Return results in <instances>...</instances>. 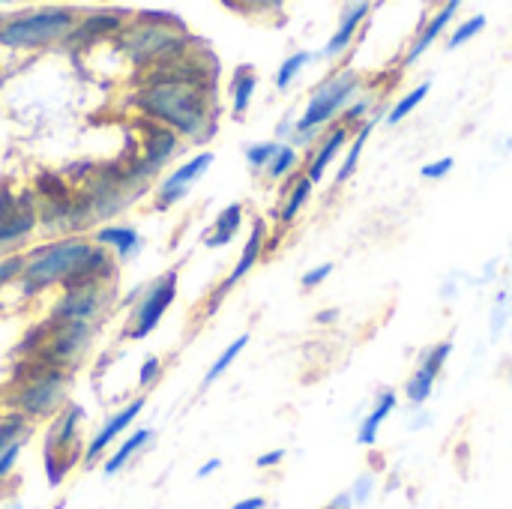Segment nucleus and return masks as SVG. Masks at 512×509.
Segmentation results:
<instances>
[{
	"instance_id": "obj_1",
	"label": "nucleus",
	"mask_w": 512,
	"mask_h": 509,
	"mask_svg": "<svg viewBox=\"0 0 512 509\" xmlns=\"http://www.w3.org/2000/svg\"><path fill=\"white\" fill-rule=\"evenodd\" d=\"M135 108L150 123H159L174 135H186L192 141H207L216 129V105L210 84L174 78L156 69L138 87Z\"/></svg>"
},
{
	"instance_id": "obj_2",
	"label": "nucleus",
	"mask_w": 512,
	"mask_h": 509,
	"mask_svg": "<svg viewBox=\"0 0 512 509\" xmlns=\"http://www.w3.org/2000/svg\"><path fill=\"white\" fill-rule=\"evenodd\" d=\"M114 276V261L93 240L72 234L45 246H36L24 255V291H39L51 285H63L66 291H78L87 285H102Z\"/></svg>"
},
{
	"instance_id": "obj_3",
	"label": "nucleus",
	"mask_w": 512,
	"mask_h": 509,
	"mask_svg": "<svg viewBox=\"0 0 512 509\" xmlns=\"http://www.w3.org/2000/svg\"><path fill=\"white\" fill-rule=\"evenodd\" d=\"M189 33L174 12H141L120 36L117 45L135 66H159L180 57L189 48Z\"/></svg>"
},
{
	"instance_id": "obj_4",
	"label": "nucleus",
	"mask_w": 512,
	"mask_h": 509,
	"mask_svg": "<svg viewBox=\"0 0 512 509\" xmlns=\"http://www.w3.org/2000/svg\"><path fill=\"white\" fill-rule=\"evenodd\" d=\"M75 21H78V12L69 6H45V9L24 12V15H12L0 27V45L24 48V51L54 45L72 33Z\"/></svg>"
},
{
	"instance_id": "obj_5",
	"label": "nucleus",
	"mask_w": 512,
	"mask_h": 509,
	"mask_svg": "<svg viewBox=\"0 0 512 509\" xmlns=\"http://www.w3.org/2000/svg\"><path fill=\"white\" fill-rule=\"evenodd\" d=\"M360 90H363V87H360L357 69L342 66L339 72H333L327 81H321V84L312 90V96H309L303 114L297 117L294 138H297V135H318L327 123H333L336 117H342V111L360 96Z\"/></svg>"
},
{
	"instance_id": "obj_6",
	"label": "nucleus",
	"mask_w": 512,
	"mask_h": 509,
	"mask_svg": "<svg viewBox=\"0 0 512 509\" xmlns=\"http://www.w3.org/2000/svg\"><path fill=\"white\" fill-rule=\"evenodd\" d=\"M66 387H69V375L63 369H51L45 366L42 372H36L33 378H27V384L15 393L12 405L24 420H42V417H54L66 399Z\"/></svg>"
},
{
	"instance_id": "obj_7",
	"label": "nucleus",
	"mask_w": 512,
	"mask_h": 509,
	"mask_svg": "<svg viewBox=\"0 0 512 509\" xmlns=\"http://www.w3.org/2000/svg\"><path fill=\"white\" fill-rule=\"evenodd\" d=\"M174 297H177V273L168 270V273L159 276V279L147 288V294L138 300L135 315H132V324H129V339H147V336L159 327L162 315L171 309Z\"/></svg>"
},
{
	"instance_id": "obj_8",
	"label": "nucleus",
	"mask_w": 512,
	"mask_h": 509,
	"mask_svg": "<svg viewBox=\"0 0 512 509\" xmlns=\"http://www.w3.org/2000/svg\"><path fill=\"white\" fill-rule=\"evenodd\" d=\"M90 339H93V324H87V321H60L51 330V339L39 348L45 366L60 369V366H69V363H78L84 357Z\"/></svg>"
},
{
	"instance_id": "obj_9",
	"label": "nucleus",
	"mask_w": 512,
	"mask_h": 509,
	"mask_svg": "<svg viewBox=\"0 0 512 509\" xmlns=\"http://www.w3.org/2000/svg\"><path fill=\"white\" fill-rule=\"evenodd\" d=\"M213 165V153H198V156H192V159H186L177 171H171L162 183H159V189H156V207L159 210H168V207H174L177 201H183L189 192H192V186H195V180L201 177V174H207V168Z\"/></svg>"
},
{
	"instance_id": "obj_10",
	"label": "nucleus",
	"mask_w": 512,
	"mask_h": 509,
	"mask_svg": "<svg viewBox=\"0 0 512 509\" xmlns=\"http://www.w3.org/2000/svg\"><path fill=\"white\" fill-rule=\"evenodd\" d=\"M264 240H267V222H264V219H255V222H252V231H249V240H246V246H243V252H240V258H237V264H234V270H231L228 279L219 285V291L210 297L207 315H213V312L219 309L222 297H225L243 276L252 273V267H255V264L261 261V255H264Z\"/></svg>"
},
{
	"instance_id": "obj_11",
	"label": "nucleus",
	"mask_w": 512,
	"mask_h": 509,
	"mask_svg": "<svg viewBox=\"0 0 512 509\" xmlns=\"http://www.w3.org/2000/svg\"><path fill=\"white\" fill-rule=\"evenodd\" d=\"M369 15H372V3H348V6L342 9V15H339V27L333 30V36L327 39V45L321 48L318 57L336 60V57L348 54V48L357 42L360 30L366 27Z\"/></svg>"
},
{
	"instance_id": "obj_12",
	"label": "nucleus",
	"mask_w": 512,
	"mask_h": 509,
	"mask_svg": "<svg viewBox=\"0 0 512 509\" xmlns=\"http://www.w3.org/2000/svg\"><path fill=\"white\" fill-rule=\"evenodd\" d=\"M144 405H147V399H132V402H126L117 414H111V417L102 423V429L93 435V441L84 447V459H81V462L90 468V465H93V462H96V459H99V456H102V453H105V450H108V447L135 423V420H138V414L144 411Z\"/></svg>"
},
{
	"instance_id": "obj_13",
	"label": "nucleus",
	"mask_w": 512,
	"mask_h": 509,
	"mask_svg": "<svg viewBox=\"0 0 512 509\" xmlns=\"http://www.w3.org/2000/svg\"><path fill=\"white\" fill-rule=\"evenodd\" d=\"M456 12H459V0H450V3H444L432 18L420 15V30H417V36L411 39V45H408V51H405V57H402V66H414V63H417V60L444 36V30L453 24Z\"/></svg>"
},
{
	"instance_id": "obj_14",
	"label": "nucleus",
	"mask_w": 512,
	"mask_h": 509,
	"mask_svg": "<svg viewBox=\"0 0 512 509\" xmlns=\"http://www.w3.org/2000/svg\"><path fill=\"white\" fill-rule=\"evenodd\" d=\"M108 303V294L102 291V285H87L78 291H66V297L60 300V306L54 309V315L60 321H93Z\"/></svg>"
},
{
	"instance_id": "obj_15",
	"label": "nucleus",
	"mask_w": 512,
	"mask_h": 509,
	"mask_svg": "<svg viewBox=\"0 0 512 509\" xmlns=\"http://www.w3.org/2000/svg\"><path fill=\"white\" fill-rule=\"evenodd\" d=\"M177 147H180V135H174L171 129H165L159 123H150L147 135H144V156H141L138 165L147 174H153V171H159L177 153Z\"/></svg>"
},
{
	"instance_id": "obj_16",
	"label": "nucleus",
	"mask_w": 512,
	"mask_h": 509,
	"mask_svg": "<svg viewBox=\"0 0 512 509\" xmlns=\"http://www.w3.org/2000/svg\"><path fill=\"white\" fill-rule=\"evenodd\" d=\"M345 144H351V129L342 126V123H336V126L321 138L318 150L312 153V159H309V165H306V177L312 180V186L324 180V171L336 162V156L345 150Z\"/></svg>"
},
{
	"instance_id": "obj_17",
	"label": "nucleus",
	"mask_w": 512,
	"mask_h": 509,
	"mask_svg": "<svg viewBox=\"0 0 512 509\" xmlns=\"http://www.w3.org/2000/svg\"><path fill=\"white\" fill-rule=\"evenodd\" d=\"M126 27V18L123 12H93V15H84L75 21L72 33L66 36L69 45H84V42H93V39H102L108 33H123Z\"/></svg>"
},
{
	"instance_id": "obj_18",
	"label": "nucleus",
	"mask_w": 512,
	"mask_h": 509,
	"mask_svg": "<svg viewBox=\"0 0 512 509\" xmlns=\"http://www.w3.org/2000/svg\"><path fill=\"white\" fill-rule=\"evenodd\" d=\"M399 408V396H396V390H381L375 399H372V411L357 423V444L360 447H375L378 444V432H381V426H384V420L393 414Z\"/></svg>"
},
{
	"instance_id": "obj_19",
	"label": "nucleus",
	"mask_w": 512,
	"mask_h": 509,
	"mask_svg": "<svg viewBox=\"0 0 512 509\" xmlns=\"http://www.w3.org/2000/svg\"><path fill=\"white\" fill-rule=\"evenodd\" d=\"M36 228V207L30 198H18V210L6 219H0V252L24 243Z\"/></svg>"
},
{
	"instance_id": "obj_20",
	"label": "nucleus",
	"mask_w": 512,
	"mask_h": 509,
	"mask_svg": "<svg viewBox=\"0 0 512 509\" xmlns=\"http://www.w3.org/2000/svg\"><path fill=\"white\" fill-rule=\"evenodd\" d=\"M387 114V108H378L366 123H360L357 126V132L351 135V144H348V156L342 159V165H339V171H336V186H342L348 177H354V171H357V165H360V156H363V150H366V141H369V135L375 132V126H378V120Z\"/></svg>"
},
{
	"instance_id": "obj_21",
	"label": "nucleus",
	"mask_w": 512,
	"mask_h": 509,
	"mask_svg": "<svg viewBox=\"0 0 512 509\" xmlns=\"http://www.w3.org/2000/svg\"><path fill=\"white\" fill-rule=\"evenodd\" d=\"M93 246L114 249L117 258H132L141 249V234L129 225H102L93 234Z\"/></svg>"
},
{
	"instance_id": "obj_22",
	"label": "nucleus",
	"mask_w": 512,
	"mask_h": 509,
	"mask_svg": "<svg viewBox=\"0 0 512 509\" xmlns=\"http://www.w3.org/2000/svg\"><path fill=\"white\" fill-rule=\"evenodd\" d=\"M150 438H153V429H147V426H144V429H135V432H132L129 438H123V441H120V447L105 459L102 474H105V477H117V474L129 465V459H132L141 447H147V444H150Z\"/></svg>"
},
{
	"instance_id": "obj_23",
	"label": "nucleus",
	"mask_w": 512,
	"mask_h": 509,
	"mask_svg": "<svg viewBox=\"0 0 512 509\" xmlns=\"http://www.w3.org/2000/svg\"><path fill=\"white\" fill-rule=\"evenodd\" d=\"M240 225H243V204H228V207H225V210L216 216V222H213V231L204 237V246H207V249L228 246V243L237 237Z\"/></svg>"
},
{
	"instance_id": "obj_24",
	"label": "nucleus",
	"mask_w": 512,
	"mask_h": 509,
	"mask_svg": "<svg viewBox=\"0 0 512 509\" xmlns=\"http://www.w3.org/2000/svg\"><path fill=\"white\" fill-rule=\"evenodd\" d=\"M312 180L306 177V174H300L294 183H291V189H288V195H285V201H282V207L276 210V216H279V222L282 225H291L297 216H300V210L306 207V201L312 198Z\"/></svg>"
},
{
	"instance_id": "obj_25",
	"label": "nucleus",
	"mask_w": 512,
	"mask_h": 509,
	"mask_svg": "<svg viewBox=\"0 0 512 509\" xmlns=\"http://www.w3.org/2000/svg\"><path fill=\"white\" fill-rule=\"evenodd\" d=\"M255 87H258L255 69L252 66H240L234 72V81H231V111H234V117L246 114V108H249V102L255 96Z\"/></svg>"
},
{
	"instance_id": "obj_26",
	"label": "nucleus",
	"mask_w": 512,
	"mask_h": 509,
	"mask_svg": "<svg viewBox=\"0 0 512 509\" xmlns=\"http://www.w3.org/2000/svg\"><path fill=\"white\" fill-rule=\"evenodd\" d=\"M438 378H441L438 372H432V369H426V366H417L414 375L405 381V399H408V405H411V408H423V405L432 399Z\"/></svg>"
},
{
	"instance_id": "obj_27",
	"label": "nucleus",
	"mask_w": 512,
	"mask_h": 509,
	"mask_svg": "<svg viewBox=\"0 0 512 509\" xmlns=\"http://www.w3.org/2000/svg\"><path fill=\"white\" fill-rule=\"evenodd\" d=\"M429 93H432V81H423V84H417L414 90H408L405 96H399V99H396V105H390V108H387L384 120H387L390 126L402 123V120H405L411 111H417V108H420V102H423Z\"/></svg>"
},
{
	"instance_id": "obj_28",
	"label": "nucleus",
	"mask_w": 512,
	"mask_h": 509,
	"mask_svg": "<svg viewBox=\"0 0 512 509\" xmlns=\"http://www.w3.org/2000/svg\"><path fill=\"white\" fill-rule=\"evenodd\" d=\"M312 60H315L312 51H294V54H288V57L279 63V69H276V90L285 93V90L300 78V72H303Z\"/></svg>"
},
{
	"instance_id": "obj_29",
	"label": "nucleus",
	"mask_w": 512,
	"mask_h": 509,
	"mask_svg": "<svg viewBox=\"0 0 512 509\" xmlns=\"http://www.w3.org/2000/svg\"><path fill=\"white\" fill-rule=\"evenodd\" d=\"M246 345H249V336H246V333H243V336H237V339H234V342H231L219 357H216V363L207 369V375H204V387H210L213 381H219V378L231 369V363L246 351Z\"/></svg>"
},
{
	"instance_id": "obj_30",
	"label": "nucleus",
	"mask_w": 512,
	"mask_h": 509,
	"mask_svg": "<svg viewBox=\"0 0 512 509\" xmlns=\"http://www.w3.org/2000/svg\"><path fill=\"white\" fill-rule=\"evenodd\" d=\"M486 24H489V18L483 15V12H477V15H468L453 33H450V39H447V51H456V48H462L465 42H471L480 30H486Z\"/></svg>"
},
{
	"instance_id": "obj_31",
	"label": "nucleus",
	"mask_w": 512,
	"mask_h": 509,
	"mask_svg": "<svg viewBox=\"0 0 512 509\" xmlns=\"http://www.w3.org/2000/svg\"><path fill=\"white\" fill-rule=\"evenodd\" d=\"M297 165H300L297 147H294V144H282L279 153L273 156V162L267 165V177H270V180H285Z\"/></svg>"
},
{
	"instance_id": "obj_32",
	"label": "nucleus",
	"mask_w": 512,
	"mask_h": 509,
	"mask_svg": "<svg viewBox=\"0 0 512 509\" xmlns=\"http://www.w3.org/2000/svg\"><path fill=\"white\" fill-rule=\"evenodd\" d=\"M450 354H453V339H444V342H438V345H429V348H423L420 351V360H417V366H426V369H432V372H444V366H447V360H450Z\"/></svg>"
},
{
	"instance_id": "obj_33",
	"label": "nucleus",
	"mask_w": 512,
	"mask_h": 509,
	"mask_svg": "<svg viewBox=\"0 0 512 509\" xmlns=\"http://www.w3.org/2000/svg\"><path fill=\"white\" fill-rule=\"evenodd\" d=\"M18 441H27V420L21 414H12V417L0 420V456Z\"/></svg>"
},
{
	"instance_id": "obj_34",
	"label": "nucleus",
	"mask_w": 512,
	"mask_h": 509,
	"mask_svg": "<svg viewBox=\"0 0 512 509\" xmlns=\"http://www.w3.org/2000/svg\"><path fill=\"white\" fill-rule=\"evenodd\" d=\"M282 141H258L246 147V162L252 171H267V165L273 162V156L279 153Z\"/></svg>"
},
{
	"instance_id": "obj_35",
	"label": "nucleus",
	"mask_w": 512,
	"mask_h": 509,
	"mask_svg": "<svg viewBox=\"0 0 512 509\" xmlns=\"http://www.w3.org/2000/svg\"><path fill=\"white\" fill-rule=\"evenodd\" d=\"M512 315V303H510V291H498L495 303H492V315H489V333L492 339H498L507 327Z\"/></svg>"
},
{
	"instance_id": "obj_36",
	"label": "nucleus",
	"mask_w": 512,
	"mask_h": 509,
	"mask_svg": "<svg viewBox=\"0 0 512 509\" xmlns=\"http://www.w3.org/2000/svg\"><path fill=\"white\" fill-rule=\"evenodd\" d=\"M369 111H372V96H360V99H354V102L342 111L339 123L351 129L354 123H366V120H369V117H366Z\"/></svg>"
},
{
	"instance_id": "obj_37",
	"label": "nucleus",
	"mask_w": 512,
	"mask_h": 509,
	"mask_svg": "<svg viewBox=\"0 0 512 509\" xmlns=\"http://www.w3.org/2000/svg\"><path fill=\"white\" fill-rule=\"evenodd\" d=\"M375 486H378V480H375L372 471L360 474V477L354 480V486H351V501H354L357 507H366V504L372 501V495H375Z\"/></svg>"
},
{
	"instance_id": "obj_38",
	"label": "nucleus",
	"mask_w": 512,
	"mask_h": 509,
	"mask_svg": "<svg viewBox=\"0 0 512 509\" xmlns=\"http://www.w3.org/2000/svg\"><path fill=\"white\" fill-rule=\"evenodd\" d=\"M453 168H456V159H453V156L432 159V162H426V165L420 168V177H426V180H444Z\"/></svg>"
},
{
	"instance_id": "obj_39",
	"label": "nucleus",
	"mask_w": 512,
	"mask_h": 509,
	"mask_svg": "<svg viewBox=\"0 0 512 509\" xmlns=\"http://www.w3.org/2000/svg\"><path fill=\"white\" fill-rule=\"evenodd\" d=\"M24 276V255H6L0 261V288L12 279H21Z\"/></svg>"
},
{
	"instance_id": "obj_40",
	"label": "nucleus",
	"mask_w": 512,
	"mask_h": 509,
	"mask_svg": "<svg viewBox=\"0 0 512 509\" xmlns=\"http://www.w3.org/2000/svg\"><path fill=\"white\" fill-rule=\"evenodd\" d=\"M333 273V264L330 261H324V264H318V267H312V270H306L303 273V279H300V285H303V291H312V288H318L327 276Z\"/></svg>"
},
{
	"instance_id": "obj_41",
	"label": "nucleus",
	"mask_w": 512,
	"mask_h": 509,
	"mask_svg": "<svg viewBox=\"0 0 512 509\" xmlns=\"http://www.w3.org/2000/svg\"><path fill=\"white\" fill-rule=\"evenodd\" d=\"M159 375H162V360H159V357H147V360L141 363V372H138V387L156 384Z\"/></svg>"
},
{
	"instance_id": "obj_42",
	"label": "nucleus",
	"mask_w": 512,
	"mask_h": 509,
	"mask_svg": "<svg viewBox=\"0 0 512 509\" xmlns=\"http://www.w3.org/2000/svg\"><path fill=\"white\" fill-rule=\"evenodd\" d=\"M21 450H24V441H18V444H12L3 456H0V486L9 480V474L15 471V465H18V456H21Z\"/></svg>"
},
{
	"instance_id": "obj_43",
	"label": "nucleus",
	"mask_w": 512,
	"mask_h": 509,
	"mask_svg": "<svg viewBox=\"0 0 512 509\" xmlns=\"http://www.w3.org/2000/svg\"><path fill=\"white\" fill-rule=\"evenodd\" d=\"M285 462V450L279 447V450H270V453H261L258 459H255V465L261 468V471H270V468H279Z\"/></svg>"
},
{
	"instance_id": "obj_44",
	"label": "nucleus",
	"mask_w": 512,
	"mask_h": 509,
	"mask_svg": "<svg viewBox=\"0 0 512 509\" xmlns=\"http://www.w3.org/2000/svg\"><path fill=\"white\" fill-rule=\"evenodd\" d=\"M429 423H432V414H429V411H423V408H414V414H411V420H408V432L426 429Z\"/></svg>"
},
{
	"instance_id": "obj_45",
	"label": "nucleus",
	"mask_w": 512,
	"mask_h": 509,
	"mask_svg": "<svg viewBox=\"0 0 512 509\" xmlns=\"http://www.w3.org/2000/svg\"><path fill=\"white\" fill-rule=\"evenodd\" d=\"M231 509H267V498H261V495H255V498H243V501H237Z\"/></svg>"
},
{
	"instance_id": "obj_46",
	"label": "nucleus",
	"mask_w": 512,
	"mask_h": 509,
	"mask_svg": "<svg viewBox=\"0 0 512 509\" xmlns=\"http://www.w3.org/2000/svg\"><path fill=\"white\" fill-rule=\"evenodd\" d=\"M495 273H498V261H489V264H486V270H483V276H480L474 285H477V288H483V285L495 282Z\"/></svg>"
},
{
	"instance_id": "obj_47",
	"label": "nucleus",
	"mask_w": 512,
	"mask_h": 509,
	"mask_svg": "<svg viewBox=\"0 0 512 509\" xmlns=\"http://www.w3.org/2000/svg\"><path fill=\"white\" fill-rule=\"evenodd\" d=\"M219 468H222V459H210V462H204V465L198 468V480H207V477H213Z\"/></svg>"
},
{
	"instance_id": "obj_48",
	"label": "nucleus",
	"mask_w": 512,
	"mask_h": 509,
	"mask_svg": "<svg viewBox=\"0 0 512 509\" xmlns=\"http://www.w3.org/2000/svg\"><path fill=\"white\" fill-rule=\"evenodd\" d=\"M354 507V501H351V492H342V495H336L333 501H330V507L327 509H351Z\"/></svg>"
},
{
	"instance_id": "obj_49",
	"label": "nucleus",
	"mask_w": 512,
	"mask_h": 509,
	"mask_svg": "<svg viewBox=\"0 0 512 509\" xmlns=\"http://www.w3.org/2000/svg\"><path fill=\"white\" fill-rule=\"evenodd\" d=\"M456 282H459V279H456V276H450V279L441 285V297H444V300H453V297H456V291H459V285H456Z\"/></svg>"
},
{
	"instance_id": "obj_50",
	"label": "nucleus",
	"mask_w": 512,
	"mask_h": 509,
	"mask_svg": "<svg viewBox=\"0 0 512 509\" xmlns=\"http://www.w3.org/2000/svg\"><path fill=\"white\" fill-rule=\"evenodd\" d=\"M315 321H318V324H336V321H339V309H324V312L315 315Z\"/></svg>"
},
{
	"instance_id": "obj_51",
	"label": "nucleus",
	"mask_w": 512,
	"mask_h": 509,
	"mask_svg": "<svg viewBox=\"0 0 512 509\" xmlns=\"http://www.w3.org/2000/svg\"><path fill=\"white\" fill-rule=\"evenodd\" d=\"M3 24H6V15H0V27H3Z\"/></svg>"
},
{
	"instance_id": "obj_52",
	"label": "nucleus",
	"mask_w": 512,
	"mask_h": 509,
	"mask_svg": "<svg viewBox=\"0 0 512 509\" xmlns=\"http://www.w3.org/2000/svg\"><path fill=\"white\" fill-rule=\"evenodd\" d=\"M510 384H512V366H510Z\"/></svg>"
}]
</instances>
